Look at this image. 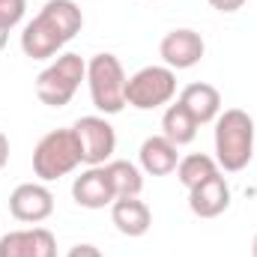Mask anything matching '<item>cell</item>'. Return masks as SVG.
Listing matches in <instances>:
<instances>
[{"label": "cell", "instance_id": "cell-25", "mask_svg": "<svg viewBox=\"0 0 257 257\" xmlns=\"http://www.w3.org/2000/svg\"><path fill=\"white\" fill-rule=\"evenodd\" d=\"M251 257H257V236H254V242H251Z\"/></svg>", "mask_w": 257, "mask_h": 257}, {"label": "cell", "instance_id": "cell-5", "mask_svg": "<svg viewBox=\"0 0 257 257\" xmlns=\"http://www.w3.org/2000/svg\"><path fill=\"white\" fill-rule=\"evenodd\" d=\"M177 96V75L168 66H144L126 81V105L156 111Z\"/></svg>", "mask_w": 257, "mask_h": 257}, {"label": "cell", "instance_id": "cell-14", "mask_svg": "<svg viewBox=\"0 0 257 257\" xmlns=\"http://www.w3.org/2000/svg\"><path fill=\"white\" fill-rule=\"evenodd\" d=\"M138 159H141V168H144L150 177H165V174L177 171V165H180L177 144H171L165 135H150V138L141 144Z\"/></svg>", "mask_w": 257, "mask_h": 257}, {"label": "cell", "instance_id": "cell-22", "mask_svg": "<svg viewBox=\"0 0 257 257\" xmlns=\"http://www.w3.org/2000/svg\"><path fill=\"white\" fill-rule=\"evenodd\" d=\"M206 3H209V6H215L218 12H236L245 0H206Z\"/></svg>", "mask_w": 257, "mask_h": 257}, {"label": "cell", "instance_id": "cell-8", "mask_svg": "<svg viewBox=\"0 0 257 257\" xmlns=\"http://www.w3.org/2000/svg\"><path fill=\"white\" fill-rule=\"evenodd\" d=\"M9 212L24 224H39L54 212V194L42 183H21L9 194Z\"/></svg>", "mask_w": 257, "mask_h": 257}, {"label": "cell", "instance_id": "cell-11", "mask_svg": "<svg viewBox=\"0 0 257 257\" xmlns=\"http://www.w3.org/2000/svg\"><path fill=\"white\" fill-rule=\"evenodd\" d=\"M189 206L197 218H215L230 206V186L221 174L206 177L203 183H197L189 189Z\"/></svg>", "mask_w": 257, "mask_h": 257}, {"label": "cell", "instance_id": "cell-20", "mask_svg": "<svg viewBox=\"0 0 257 257\" xmlns=\"http://www.w3.org/2000/svg\"><path fill=\"white\" fill-rule=\"evenodd\" d=\"M24 9H27V0H0V24L12 30L24 18Z\"/></svg>", "mask_w": 257, "mask_h": 257}, {"label": "cell", "instance_id": "cell-4", "mask_svg": "<svg viewBox=\"0 0 257 257\" xmlns=\"http://www.w3.org/2000/svg\"><path fill=\"white\" fill-rule=\"evenodd\" d=\"M126 69L114 54H96L87 63L90 99L102 114H120L126 108Z\"/></svg>", "mask_w": 257, "mask_h": 257}, {"label": "cell", "instance_id": "cell-15", "mask_svg": "<svg viewBox=\"0 0 257 257\" xmlns=\"http://www.w3.org/2000/svg\"><path fill=\"white\" fill-rule=\"evenodd\" d=\"M111 221L123 236H144L153 224V212L138 197H117L111 203Z\"/></svg>", "mask_w": 257, "mask_h": 257}, {"label": "cell", "instance_id": "cell-23", "mask_svg": "<svg viewBox=\"0 0 257 257\" xmlns=\"http://www.w3.org/2000/svg\"><path fill=\"white\" fill-rule=\"evenodd\" d=\"M6 162H9V138H6L3 128H0V171L6 168Z\"/></svg>", "mask_w": 257, "mask_h": 257}, {"label": "cell", "instance_id": "cell-2", "mask_svg": "<svg viewBox=\"0 0 257 257\" xmlns=\"http://www.w3.org/2000/svg\"><path fill=\"white\" fill-rule=\"evenodd\" d=\"M81 81H87V63L81 54H57L36 78V96L48 108H66L78 93Z\"/></svg>", "mask_w": 257, "mask_h": 257}, {"label": "cell", "instance_id": "cell-10", "mask_svg": "<svg viewBox=\"0 0 257 257\" xmlns=\"http://www.w3.org/2000/svg\"><path fill=\"white\" fill-rule=\"evenodd\" d=\"M72 197L78 206L84 209H105L117 200V194L108 183V174H105V165H96V168H87L81 177H75L72 183Z\"/></svg>", "mask_w": 257, "mask_h": 257}, {"label": "cell", "instance_id": "cell-16", "mask_svg": "<svg viewBox=\"0 0 257 257\" xmlns=\"http://www.w3.org/2000/svg\"><path fill=\"white\" fill-rule=\"evenodd\" d=\"M39 15L63 36L66 42L69 39H75L78 33H81V27H84V15H81V6L75 3V0H48L42 9H39Z\"/></svg>", "mask_w": 257, "mask_h": 257}, {"label": "cell", "instance_id": "cell-3", "mask_svg": "<svg viewBox=\"0 0 257 257\" xmlns=\"http://www.w3.org/2000/svg\"><path fill=\"white\" fill-rule=\"evenodd\" d=\"M78 165H84V156H81V141L75 128L48 132L33 150V171L42 183L60 180L66 174H72Z\"/></svg>", "mask_w": 257, "mask_h": 257}, {"label": "cell", "instance_id": "cell-6", "mask_svg": "<svg viewBox=\"0 0 257 257\" xmlns=\"http://www.w3.org/2000/svg\"><path fill=\"white\" fill-rule=\"evenodd\" d=\"M72 128H75V135L81 141L84 165L96 168V165L111 162V156L117 150V132H114V126L105 117H81Z\"/></svg>", "mask_w": 257, "mask_h": 257}, {"label": "cell", "instance_id": "cell-7", "mask_svg": "<svg viewBox=\"0 0 257 257\" xmlns=\"http://www.w3.org/2000/svg\"><path fill=\"white\" fill-rule=\"evenodd\" d=\"M206 45H203V36L192 30V27H180V30H171L165 33V39L159 42V54L168 69H192L200 63Z\"/></svg>", "mask_w": 257, "mask_h": 257}, {"label": "cell", "instance_id": "cell-9", "mask_svg": "<svg viewBox=\"0 0 257 257\" xmlns=\"http://www.w3.org/2000/svg\"><path fill=\"white\" fill-rule=\"evenodd\" d=\"M0 257H57V239L45 227L12 230L0 236Z\"/></svg>", "mask_w": 257, "mask_h": 257}, {"label": "cell", "instance_id": "cell-24", "mask_svg": "<svg viewBox=\"0 0 257 257\" xmlns=\"http://www.w3.org/2000/svg\"><path fill=\"white\" fill-rule=\"evenodd\" d=\"M6 39H9V27H3V24H0V51L6 48Z\"/></svg>", "mask_w": 257, "mask_h": 257}, {"label": "cell", "instance_id": "cell-1", "mask_svg": "<svg viewBox=\"0 0 257 257\" xmlns=\"http://www.w3.org/2000/svg\"><path fill=\"white\" fill-rule=\"evenodd\" d=\"M251 159H254V120L239 108L218 114V120H215V162H218V168L236 174Z\"/></svg>", "mask_w": 257, "mask_h": 257}, {"label": "cell", "instance_id": "cell-18", "mask_svg": "<svg viewBox=\"0 0 257 257\" xmlns=\"http://www.w3.org/2000/svg\"><path fill=\"white\" fill-rule=\"evenodd\" d=\"M162 135H165L171 144L183 147V144H192L194 141L197 123H194L192 114L177 102V105H168V111H165V117H162Z\"/></svg>", "mask_w": 257, "mask_h": 257}, {"label": "cell", "instance_id": "cell-21", "mask_svg": "<svg viewBox=\"0 0 257 257\" xmlns=\"http://www.w3.org/2000/svg\"><path fill=\"white\" fill-rule=\"evenodd\" d=\"M66 257H102V251H99L96 245L84 242V245H75V248H69V254H66Z\"/></svg>", "mask_w": 257, "mask_h": 257}, {"label": "cell", "instance_id": "cell-17", "mask_svg": "<svg viewBox=\"0 0 257 257\" xmlns=\"http://www.w3.org/2000/svg\"><path fill=\"white\" fill-rule=\"evenodd\" d=\"M105 174H108V183H111L117 197H138L144 189V177H141L138 165H132L126 159L105 162Z\"/></svg>", "mask_w": 257, "mask_h": 257}, {"label": "cell", "instance_id": "cell-19", "mask_svg": "<svg viewBox=\"0 0 257 257\" xmlns=\"http://www.w3.org/2000/svg\"><path fill=\"white\" fill-rule=\"evenodd\" d=\"M212 174H218V162L206 153H192V156L180 159V165H177V177L186 189H194L197 183H203Z\"/></svg>", "mask_w": 257, "mask_h": 257}, {"label": "cell", "instance_id": "cell-13", "mask_svg": "<svg viewBox=\"0 0 257 257\" xmlns=\"http://www.w3.org/2000/svg\"><path fill=\"white\" fill-rule=\"evenodd\" d=\"M177 102L192 114L197 126H203V123H215L218 114H221V93H218L212 84H203V81L189 84V87L180 93Z\"/></svg>", "mask_w": 257, "mask_h": 257}, {"label": "cell", "instance_id": "cell-12", "mask_svg": "<svg viewBox=\"0 0 257 257\" xmlns=\"http://www.w3.org/2000/svg\"><path fill=\"white\" fill-rule=\"evenodd\" d=\"M66 45V39L42 18L36 15L33 21L24 24L21 30V51L33 60H51L54 54H60V48Z\"/></svg>", "mask_w": 257, "mask_h": 257}]
</instances>
